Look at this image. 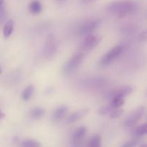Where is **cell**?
Segmentation results:
<instances>
[{
    "instance_id": "obj_1",
    "label": "cell",
    "mask_w": 147,
    "mask_h": 147,
    "mask_svg": "<svg viewBox=\"0 0 147 147\" xmlns=\"http://www.w3.org/2000/svg\"><path fill=\"white\" fill-rule=\"evenodd\" d=\"M139 9V4L135 0H117L108 5L109 13L119 17H124L136 12Z\"/></svg>"
},
{
    "instance_id": "obj_2",
    "label": "cell",
    "mask_w": 147,
    "mask_h": 147,
    "mask_svg": "<svg viewBox=\"0 0 147 147\" xmlns=\"http://www.w3.org/2000/svg\"><path fill=\"white\" fill-rule=\"evenodd\" d=\"M84 59V54L82 52L76 53L72 57H70L64 64L63 67V71L65 74H70L73 73L80 65Z\"/></svg>"
},
{
    "instance_id": "obj_3",
    "label": "cell",
    "mask_w": 147,
    "mask_h": 147,
    "mask_svg": "<svg viewBox=\"0 0 147 147\" xmlns=\"http://www.w3.org/2000/svg\"><path fill=\"white\" fill-rule=\"evenodd\" d=\"M100 20L98 19L89 20L86 21L84 23L80 26L78 29V34L80 36H87L93 34V32L97 30L98 27L100 26Z\"/></svg>"
},
{
    "instance_id": "obj_4",
    "label": "cell",
    "mask_w": 147,
    "mask_h": 147,
    "mask_svg": "<svg viewBox=\"0 0 147 147\" xmlns=\"http://www.w3.org/2000/svg\"><path fill=\"white\" fill-rule=\"evenodd\" d=\"M144 108L143 106H139L129 113L124 121V126L126 128H131L134 126L144 116Z\"/></svg>"
},
{
    "instance_id": "obj_5",
    "label": "cell",
    "mask_w": 147,
    "mask_h": 147,
    "mask_svg": "<svg viewBox=\"0 0 147 147\" xmlns=\"http://www.w3.org/2000/svg\"><path fill=\"white\" fill-rule=\"evenodd\" d=\"M122 51H123V47L121 45H117L111 48L102 57L100 61V65L102 67H105L110 65L116 57L120 55Z\"/></svg>"
},
{
    "instance_id": "obj_6",
    "label": "cell",
    "mask_w": 147,
    "mask_h": 147,
    "mask_svg": "<svg viewBox=\"0 0 147 147\" xmlns=\"http://www.w3.org/2000/svg\"><path fill=\"white\" fill-rule=\"evenodd\" d=\"M57 53V45L54 36L50 35L47 38L43 50V55L47 60H50Z\"/></svg>"
},
{
    "instance_id": "obj_7",
    "label": "cell",
    "mask_w": 147,
    "mask_h": 147,
    "mask_svg": "<svg viewBox=\"0 0 147 147\" xmlns=\"http://www.w3.org/2000/svg\"><path fill=\"white\" fill-rule=\"evenodd\" d=\"M101 40V37L91 34L86 36V38L81 44V50L84 52H88L96 47Z\"/></svg>"
},
{
    "instance_id": "obj_8",
    "label": "cell",
    "mask_w": 147,
    "mask_h": 147,
    "mask_svg": "<svg viewBox=\"0 0 147 147\" xmlns=\"http://www.w3.org/2000/svg\"><path fill=\"white\" fill-rule=\"evenodd\" d=\"M133 91V88L130 86H123L117 88L114 90H111L108 94L106 95L107 98H113L115 97L124 98L125 96H128Z\"/></svg>"
},
{
    "instance_id": "obj_9",
    "label": "cell",
    "mask_w": 147,
    "mask_h": 147,
    "mask_svg": "<svg viewBox=\"0 0 147 147\" xmlns=\"http://www.w3.org/2000/svg\"><path fill=\"white\" fill-rule=\"evenodd\" d=\"M90 111L88 109H80L78 111H76L74 113H71L70 116L67 117V123H73L77 122L78 121L80 120L81 119H83L84 116H86V115L88 113V112Z\"/></svg>"
},
{
    "instance_id": "obj_10",
    "label": "cell",
    "mask_w": 147,
    "mask_h": 147,
    "mask_svg": "<svg viewBox=\"0 0 147 147\" xmlns=\"http://www.w3.org/2000/svg\"><path fill=\"white\" fill-rule=\"evenodd\" d=\"M68 108L65 106H61L60 107L57 108L54 112L53 113V121L55 122L60 121L61 119H63L67 113Z\"/></svg>"
},
{
    "instance_id": "obj_11",
    "label": "cell",
    "mask_w": 147,
    "mask_h": 147,
    "mask_svg": "<svg viewBox=\"0 0 147 147\" xmlns=\"http://www.w3.org/2000/svg\"><path fill=\"white\" fill-rule=\"evenodd\" d=\"M87 132V128L86 126H80L76 130L73 136L74 142H80L83 139Z\"/></svg>"
},
{
    "instance_id": "obj_12",
    "label": "cell",
    "mask_w": 147,
    "mask_h": 147,
    "mask_svg": "<svg viewBox=\"0 0 147 147\" xmlns=\"http://www.w3.org/2000/svg\"><path fill=\"white\" fill-rule=\"evenodd\" d=\"M29 9H30V11L32 14H40L42 10V6L41 3L37 0H33L30 3L29 5Z\"/></svg>"
},
{
    "instance_id": "obj_13",
    "label": "cell",
    "mask_w": 147,
    "mask_h": 147,
    "mask_svg": "<svg viewBox=\"0 0 147 147\" xmlns=\"http://www.w3.org/2000/svg\"><path fill=\"white\" fill-rule=\"evenodd\" d=\"M45 114V110L42 108L37 107L34 109H32L30 112V116L32 119L34 120H37L40 119L44 116Z\"/></svg>"
},
{
    "instance_id": "obj_14",
    "label": "cell",
    "mask_w": 147,
    "mask_h": 147,
    "mask_svg": "<svg viewBox=\"0 0 147 147\" xmlns=\"http://www.w3.org/2000/svg\"><path fill=\"white\" fill-rule=\"evenodd\" d=\"M13 29H14V22L12 20H9L5 24L4 27V30H3V33H4V36L5 38H7L11 35Z\"/></svg>"
},
{
    "instance_id": "obj_15",
    "label": "cell",
    "mask_w": 147,
    "mask_h": 147,
    "mask_svg": "<svg viewBox=\"0 0 147 147\" xmlns=\"http://www.w3.org/2000/svg\"><path fill=\"white\" fill-rule=\"evenodd\" d=\"M124 98L115 97L111 99V102L109 106L111 108H113V109H116L123 106V105L124 104Z\"/></svg>"
},
{
    "instance_id": "obj_16",
    "label": "cell",
    "mask_w": 147,
    "mask_h": 147,
    "mask_svg": "<svg viewBox=\"0 0 147 147\" xmlns=\"http://www.w3.org/2000/svg\"><path fill=\"white\" fill-rule=\"evenodd\" d=\"M34 88L33 85H30L27 88H25V89L23 91L22 95V98L23 100L27 101L31 98V96L33 94V92H34Z\"/></svg>"
},
{
    "instance_id": "obj_17",
    "label": "cell",
    "mask_w": 147,
    "mask_h": 147,
    "mask_svg": "<svg viewBox=\"0 0 147 147\" xmlns=\"http://www.w3.org/2000/svg\"><path fill=\"white\" fill-rule=\"evenodd\" d=\"M101 146V138L100 135L95 134L89 141L88 147H100Z\"/></svg>"
},
{
    "instance_id": "obj_18",
    "label": "cell",
    "mask_w": 147,
    "mask_h": 147,
    "mask_svg": "<svg viewBox=\"0 0 147 147\" xmlns=\"http://www.w3.org/2000/svg\"><path fill=\"white\" fill-rule=\"evenodd\" d=\"M146 134H147V124L146 123H144V124L138 126V127L134 130V134H135V136H136L137 137H140V136H145Z\"/></svg>"
},
{
    "instance_id": "obj_19",
    "label": "cell",
    "mask_w": 147,
    "mask_h": 147,
    "mask_svg": "<svg viewBox=\"0 0 147 147\" xmlns=\"http://www.w3.org/2000/svg\"><path fill=\"white\" fill-rule=\"evenodd\" d=\"M41 144L34 139H27L22 142V147H40Z\"/></svg>"
},
{
    "instance_id": "obj_20",
    "label": "cell",
    "mask_w": 147,
    "mask_h": 147,
    "mask_svg": "<svg viewBox=\"0 0 147 147\" xmlns=\"http://www.w3.org/2000/svg\"><path fill=\"white\" fill-rule=\"evenodd\" d=\"M113 110V108L111 107L109 105V106H105L99 109L98 113L100 115H102V116H105V115L109 114V113H110Z\"/></svg>"
},
{
    "instance_id": "obj_21",
    "label": "cell",
    "mask_w": 147,
    "mask_h": 147,
    "mask_svg": "<svg viewBox=\"0 0 147 147\" xmlns=\"http://www.w3.org/2000/svg\"><path fill=\"white\" fill-rule=\"evenodd\" d=\"M124 111L122 109H113L109 114H110V118L111 119H117L120 117L123 114Z\"/></svg>"
},
{
    "instance_id": "obj_22",
    "label": "cell",
    "mask_w": 147,
    "mask_h": 147,
    "mask_svg": "<svg viewBox=\"0 0 147 147\" xmlns=\"http://www.w3.org/2000/svg\"><path fill=\"white\" fill-rule=\"evenodd\" d=\"M138 142L139 141L137 139H133V140L129 141V142H126V143L123 144L121 147H136Z\"/></svg>"
},
{
    "instance_id": "obj_23",
    "label": "cell",
    "mask_w": 147,
    "mask_h": 147,
    "mask_svg": "<svg viewBox=\"0 0 147 147\" xmlns=\"http://www.w3.org/2000/svg\"><path fill=\"white\" fill-rule=\"evenodd\" d=\"M140 40L142 42H145L146 40V32H144L140 35Z\"/></svg>"
},
{
    "instance_id": "obj_24",
    "label": "cell",
    "mask_w": 147,
    "mask_h": 147,
    "mask_svg": "<svg viewBox=\"0 0 147 147\" xmlns=\"http://www.w3.org/2000/svg\"><path fill=\"white\" fill-rule=\"evenodd\" d=\"M67 1H68V0H55V1L58 4H65Z\"/></svg>"
},
{
    "instance_id": "obj_25",
    "label": "cell",
    "mask_w": 147,
    "mask_h": 147,
    "mask_svg": "<svg viewBox=\"0 0 147 147\" xmlns=\"http://www.w3.org/2000/svg\"><path fill=\"white\" fill-rule=\"evenodd\" d=\"M95 0H79V1L82 4H89V3L93 2Z\"/></svg>"
},
{
    "instance_id": "obj_26",
    "label": "cell",
    "mask_w": 147,
    "mask_h": 147,
    "mask_svg": "<svg viewBox=\"0 0 147 147\" xmlns=\"http://www.w3.org/2000/svg\"><path fill=\"white\" fill-rule=\"evenodd\" d=\"M4 117V114L1 111H0V120H1V119Z\"/></svg>"
},
{
    "instance_id": "obj_27",
    "label": "cell",
    "mask_w": 147,
    "mask_h": 147,
    "mask_svg": "<svg viewBox=\"0 0 147 147\" xmlns=\"http://www.w3.org/2000/svg\"><path fill=\"white\" fill-rule=\"evenodd\" d=\"M139 147H147V145L146 144H142V145H140V146H139Z\"/></svg>"
},
{
    "instance_id": "obj_28",
    "label": "cell",
    "mask_w": 147,
    "mask_h": 147,
    "mask_svg": "<svg viewBox=\"0 0 147 147\" xmlns=\"http://www.w3.org/2000/svg\"><path fill=\"white\" fill-rule=\"evenodd\" d=\"M1 68H0V73H1Z\"/></svg>"
}]
</instances>
